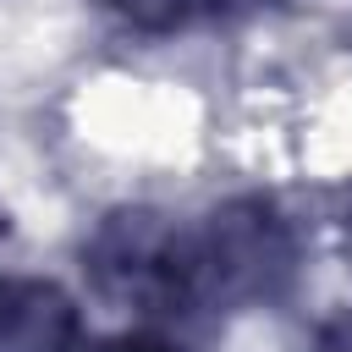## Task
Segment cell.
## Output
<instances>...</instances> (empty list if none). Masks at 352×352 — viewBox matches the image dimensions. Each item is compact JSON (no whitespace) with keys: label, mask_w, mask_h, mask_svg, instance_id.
Returning a JSON list of instances; mask_svg holds the SVG:
<instances>
[{"label":"cell","mask_w":352,"mask_h":352,"mask_svg":"<svg viewBox=\"0 0 352 352\" xmlns=\"http://www.w3.org/2000/svg\"><path fill=\"white\" fill-rule=\"evenodd\" d=\"M198 242V297L204 302H270L297 270L292 226L264 198H236L209 214Z\"/></svg>","instance_id":"obj_1"},{"label":"cell","mask_w":352,"mask_h":352,"mask_svg":"<svg viewBox=\"0 0 352 352\" xmlns=\"http://www.w3.org/2000/svg\"><path fill=\"white\" fill-rule=\"evenodd\" d=\"M82 341V319L60 286L33 275L0 280V352H77Z\"/></svg>","instance_id":"obj_2"},{"label":"cell","mask_w":352,"mask_h":352,"mask_svg":"<svg viewBox=\"0 0 352 352\" xmlns=\"http://www.w3.org/2000/svg\"><path fill=\"white\" fill-rule=\"evenodd\" d=\"M110 11H121L138 28H182L187 16L209 11V0H104Z\"/></svg>","instance_id":"obj_3"},{"label":"cell","mask_w":352,"mask_h":352,"mask_svg":"<svg viewBox=\"0 0 352 352\" xmlns=\"http://www.w3.org/2000/svg\"><path fill=\"white\" fill-rule=\"evenodd\" d=\"M308 352H352V314H336L314 330V346Z\"/></svg>","instance_id":"obj_4"}]
</instances>
